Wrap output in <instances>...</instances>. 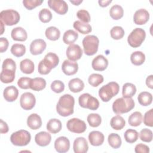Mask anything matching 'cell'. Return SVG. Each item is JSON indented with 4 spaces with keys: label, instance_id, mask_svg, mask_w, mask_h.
<instances>
[{
    "label": "cell",
    "instance_id": "1",
    "mask_svg": "<svg viewBox=\"0 0 153 153\" xmlns=\"http://www.w3.org/2000/svg\"><path fill=\"white\" fill-rule=\"evenodd\" d=\"M74 97L69 94H65L59 98L56 105V111L60 116H69L74 113Z\"/></svg>",
    "mask_w": 153,
    "mask_h": 153
},
{
    "label": "cell",
    "instance_id": "2",
    "mask_svg": "<svg viewBox=\"0 0 153 153\" xmlns=\"http://www.w3.org/2000/svg\"><path fill=\"white\" fill-rule=\"evenodd\" d=\"M59 63L58 56L52 52L48 53L41 60L38 66V72L41 75H47L53 68H56Z\"/></svg>",
    "mask_w": 153,
    "mask_h": 153
},
{
    "label": "cell",
    "instance_id": "3",
    "mask_svg": "<svg viewBox=\"0 0 153 153\" xmlns=\"http://www.w3.org/2000/svg\"><path fill=\"white\" fill-rule=\"evenodd\" d=\"M134 107V102L131 97H120L112 103L113 112L117 114L127 113Z\"/></svg>",
    "mask_w": 153,
    "mask_h": 153
},
{
    "label": "cell",
    "instance_id": "4",
    "mask_svg": "<svg viewBox=\"0 0 153 153\" xmlns=\"http://www.w3.org/2000/svg\"><path fill=\"white\" fill-rule=\"evenodd\" d=\"M120 91L119 84L116 82H109L102 86L99 90V96L104 102H109Z\"/></svg>",
    "mask_w": 153,
    "mask_h": 153
},
{
    "label": "cell",
    "instance_id": "5",
    "mask_svg": "<svg viewBox=\"0 0 153 153\" xmlns=\"http://www.w3.org/2000/svg\"><path fill=\"white\" fill-rule=\"evenodd\" d=\"M84 53L87 56L95 54L99 48V39L95 35H87L82 40Z\"/></svg>",
    "mask_w": 153,
    "mask_h": 153
},
{
    "label": "cell",
    "instance_id": "6",
    "mask_svg": "<svg viewBox=\"0 0 153 153\" xmlns=\"http://www.w3.org/2000/svg\"><path fill=\"white\" fill-rule=\"evenodd\" d=\"M30 133L25 130H18L13 133L10 136V141L15 146H26L30 142Z\"/></svg>",
    "mask_w": 153,
    "mask_h": 153
},
{
    "label": "cell",
    "instance_id": "7",
    "mask_svg": "<svg viewBox=\"0 0 153 153\" xmlns=\"http://www.w3.org/2000/svg\"><path fill=\"white\" fill-rule=\"evenodd\" d=\"M146 38V32L142 28L136 27L129 34L127 38V42L130 46L133 48L140 47Z\"/></svg>",
    "mask_w": 153,
    "mask_h": 153
},
{
    "label": "cell",
    "instance_id": "8",
    "mask_svg": "<svg viewBox=\"0 0 153 153\" xmlns=\"http://www.w3.org/2000/svg\"><path fill=\"white\" fill-rule=\"evenodd\" d=\"M0 19L5 25L13 26L20 21V16L17 11L10 9L2 11L0 13Z\"/></svg>",
    "mask_w": 153,
    "mask_h": 153
},
{
    "label": "cell",
    "instance_id": "9",
    "mask_svg": "<svg viewBox=\"0 0 153 153\" xmlns=\"http://www.w3.org/2000/svg\"><path fill=\"white\" fill-rule=\"evenodd\" d=\"M79 105L83 108L90 110H96L99 107V102L97 98L89 93H83L78 98Z\"/></svg>",
    "mask_w": 153,
    "mask_h": 153
},
{
    "label": "cell",
    "instance_id": "10",
    "mask_svg": "<svg viewBox=\"0 0 153 153\" xmlns=\"http://www.w3.org/2000/svg\"><path fill=\"white\" fill-rule=\"evenodd\" d=\"M66 127L69 131L74 133H82L87 128L85 123L76 118L69 120L66 123Z\"/></svg>",
    "mask_w": 153,
    "mask_h": 153
},
{
    "label": "cell",
    "instance_id": "11",
    "mask_svg": "<svg viewBox=\"0 0 153 153\" xmlns=\"http://www.w3.org/2000/svg\"><path fill=\"white\" fill-rule=\"evenodd\" d=\"M36 99L35 96L30 92L23 93L20 99V105L24 110H30L35 105Z\"/></svg>",
    "mask_w": 153,
    "mask_h": 153
},
{
    "label": "cell",
    "instance_id": "12",
    "mask_svg": "<svg viewBox=\"0 0 153 153\" xmlns=\"http://www.w3.org/2000/svg\"><path fill=\"white\" fill-rule=\"evenodd\" d=\"M47 3L48 7L59 14L64 15L68 11V5L63 0H49Z\"/></svg>",
    "mask_w": 153,
    "mask_h": 153
},
{
    "label": "cell",
    "instance_id": "13",
    "mask_svg": "<svg viewBox=\"0 0 153 153\" xmlns=\"http://www.w3.org/2000/svg\"><path fill=\"white\" fill-rule=\"evenodd\" d=\"M66 55L69 60L75 62L81 59L82 55V50L77 44H71L66 49Z\"/></svg>",
    "mask_w": 153,
    "mask_h": 153
},
{
    "label": "cell",
    "instance_id": "14",
    "mask_svg": "<svg viewBox=\"0 0 153 153\" xmlns=\"http://www.w3.org/2000/svg\"><path fill=\"white\" fill-rule=\"evenodd\" d=\"M54 148L59 153L66 152L70 148V141L65 136L57 137L54 142Z\"/></svg>",
    "mask_w": 153,
    "mask_h": 153
},
{
    "label": "cell",
    "instance_id": "15",
    "mask_svg": "<svg viewBox=\"0 0 153 153\" xmlns=\"http://www.w3.org/2000/svg\"><path fill=\"white\" fill-rule=\"evenodd\" d=\"M149 19V12L144 9L140 8L136 11L133 16V21L136 25H143L147 23Z\"/></svg>",
    "mask_w": 153,
    "mask_h": 153
},
{
    "label": "cell",
    "instance_id": "16",
    "mask_svg": "<svg viewBox=\"0 0 153 153\" xmlns=\"http://www.w3.org/2000/svg\"><path fill=\"white\" fill-rule=\"evenodd\" d=\"M47 44L44 40L36 39L32 41L30 45V52L32 55L41 54L46 48Z\"/></svg>",
    "mask_w": 153,
    "mask_h": 153
},
{
    "label": "cell",
    "instance_id": "17",
    "mask_svg": "<svg viewBox=\"0 0 153 153\" xmlns=\"http://www.w3.org/2000/svg\"><path fill=\"white\" fill-rule=\"evenodd\" d=\"M108 66V59L103 55L99 54L93 59L91 63L93 69L96 71H103Z\"/></svg>",
    "mask_w": 153,
    "mask_h": 153
},
{
    "label": "cell",
    "instance_id": "18",
    "mask_svg": "<svg viewBox=\"0 0 153 153\" xmlns=\"http://www.w3.org/2000/svg\"><path fill=\"white\" fill-rule=\"evenodd\" d=\"M73 149L75 153H85L88 150V145L85 138L78 137L74 142Z\"/></svg>",
    "mask_w": 153,
    "mask_h": 153
},
{
    "label": "cell",
    "instance_id": "19",
    "mask_svg": "<svg viewBox=\"0 0 153 153\" xmlns=\"http://www.w3.org/2000/svg\"><path fill=\"white\" fill-rule=\"evenodd\" d=\"M62 70L66 75H73L77 72L78 70V65L75 62L65 60L62 65Z\"/></svg>",
    "mask_w": 153,
    "mask_h": 153
},
{
    "label": "cell",
    "instance_id": "20",
    "mask_svg": "<svg viewBox=\"0 0 153 153\" xmlns=\"http://www.w3.org/2000/svg\"><path fill=\"white\" fill-rule=\"evenodd\" d=\"M51 140V134L47 131H40L36 134L35 141L40 146H46L48 145Z\"/></svg>",
    "mask_w": 153,
    "mask_h": 153
},
{
    "label": "cell",
    "instance_id": "21",
    "mask_svg": "<svg viewBox=\"0 0 153 153\" xmlns=\"http://www.w3.org/2000/svg\"><path fill=\"white\" fill-rule=\"evenodd\" d=\"M3 96L5 100L8 102L15 101L19 96V90L14 85L7 87L3 92Z\"/></svg>",
    "mask_w": 153,
    "mask_h": 153
},
{
    "label": "cell",
    "instance_id": "22",
    "mask_svg": "<svg viewBox=\"0 0 153 153\" xmlns=\"http://www.w3.org/2000/svg\"><path fill=\"white\" fill-rule=\"evenodd\" d=\"M104 140L103 134L99 131H92L88 134V140L93 146H98L102 145Z\"/></svg>",
    "mask_w": 153,
    "mask_h": 153
},
{
    "label": "cell",
    "instance_id": "23",
    "mask_svg": "<svg viewBox=\"0 0 153 153\" xmlns=\"http://www.w3.org/2000/svg\"><path fill=\"white\" fill-rule=\"evenodd\" d=\"M27 125L32 130H38L42 126L41 117L35 113L30 114L27 117Z\"/></svg>",
    "mask_w": 153,
    "mask_h": 153
},
{
    "label": "cell",
    "instance_id": "24",
    "mask_svg": "<svg viewBox=\"0 0 153 153\" xmlns=\"http://www.w3.org/2000/svg\"><path fill=\"white\" fill-rule=\"evenodd\" d=\"M11 36L13 40L17 41H25L27 38V33L22 27H16L12 29Z\"/></svg>",
    "mask_w": 153,
    "mask_h": 153
},
{
    "label": "cell",
    "instance_id": "25",
    "mask_svg": "<svg viewBox=\"0 0 153 153\" xmlns=\"http://www.w3.org/2000/svg\"><path fill=\"white\" fill-rule=\"evenodd\" d=\"M16 71L11 69H2L1 72V81L2 82L8 84L12 82L15 79Z\"/></svg>",
    "mask_w": 153,
    "mask_h": 153
},
{
    "label": "cell",
    "instance_id": "26",
    "mask_svg": "<svg viewBox=\"0 0 153 153\" xmlns=\"http://www.w3.org/2000/svg\"><path fill=\"white\" fill-rule=\"evenodd\" d=\"M69 90L73 93H79L84 88V82L78 78L71 79L68 83Z\"/></svg>",
    "mask_w": 153,
    "mask_h": 153
},
{
    "label": "cell",
    "instance_id": "27",
    "mask_svg": "<svg viewBox=\"0 0 153 153\" xmlns=\"http://www.w3.org/2000/svg\"><path fill=\"white\" fill-rule=\"evenodd\" d=\"M62 127L61 121L56 118L50 119L47 124V130L51 133L56 134L59 133Z\"/></svg>",
    "mask_w": 153,
    "mask_h": 153
},
{
    "label": "cell",
    "instance_id": "28",
    "mask_svg": "<svg viewBox=\"0 0 153 153\" xmlns=\"http://www.w3.org/2000/svg\"><path fill=\"white\" fill-rule=\"evenodd\" d=\"M46 87V81L43 78L36 77L32 78L30 82V88L32 90L39 91L44 89Z\"/></svg>",
    "mask_w": 153,
    "mask_h": 153
},
{
    "label": "cell",
    "instance_id": "29",
    "mask_svg": "<svg viewBox=\"0 0 153 153\" xmlns=\"http://www.w3.org/2000/svg\"><path fill=\"white\" fill-rule=\"evenodd\" d=\"M20 69L23 73L26 74H30L34 71L35 65L31 60L25 59L20 62Z\"/></svg>",
    "mask_w": 153,
    "mask_h": 153
},
{
    "label": "cell",
    "instance_id": "30",
    "mask_svg": "<svg viewBox=\"0 0 153 153\" xmlns=\"http://www.w3.org/2000/svg\"><path fill=\"white\" fill-rule=\"evenodd\" d=\"M110 125L113 129L120 130L124 127L126 125V121L123 117L118 114L111 118L110 121Z\"/></svg>",
    "mask_w": 153,
    "mask_h": 153
},
{
    "label": "cell",
    "instance_id": "31",
    "mask_svg": "<svg viewBox=\"0 0 153 153\" xmlns=\"http://www.w3.org/2000/svg\"><path fill=\"white\" fill-rule=\"evenodd\" d=\"M73 27L82 34L89 33L92 30L91 26L90 24L83 23L79 20L75 21L73 24Z\"/></svg>",
    "mask_w": 153,
    "mask_h": 153
},
{
    "label": "cell",
    "instance_id": "32",
    "mask_svg": "<svg viewBox=\"0 0 153 153\" xmlns=\"http://www.w3.org/2000/svg\"><path fill=\"white\" fill-rule=\"evenodd\" d=\"M137 100L140 105L144 106L150 105L152 102V96L148 91H142L137 96Z\"/></svg>",
    "mask_w": 153,
    "mask_h": 153
},
{
    "label": "cell",
    "instance_id": "33",
    "mask_svg": "<svg viewBox=\"0 0 153 153\" xmlns=\"http://www.w3.org/2000/svg\"><path fill=\"white\" fill-rule=\"evenodd\" d=\"M130 60L133 65L140 66L145 61V55L140 51H136L131 53L130 56Z\"/></svg>",
    "mask_w": 153,
    "mask_h": 153
},
{
    "label": "cell",
    "instance_id": "34",
    "mask_svg": "<svg viewBox=\"0 0 153 153\" xmlns=\"http://www.w3.org/2000/svg\"><path fill=\"white\" fill-rule=\"evenodd\" d=\"M78 38V33L74 30H66L63 36V41L66 44H72Z\"/></svg>",
    "mask_w": 153,
    "mask_h": 153
},
{
    "label": "cell",
    "instance_id": "35",
    "mask_svg": "<svg viewBox=\"0 0 153 153\" xmlns=\"http://www.w3.org/2000/svg\"><path fill=\"white\" fill-rule=\"evenodd\" d=\"M109 13L110 16L112 19L117 20L123 17L124 10L121 5L115 4L111 7Z\"/></svg>",
    "mask_w": 153,
    "mask_h": 153
},
{
    "label": "cell",
    "instance_id": "36",
    "mask_svg": "<svg viewBox=\"0 0 153 153\" xmlns=\"http://www.w3.org/2000/svg\"><path fill=\"white\" fill-rule=\"evenodd\" d=\"M136 93V86L130 82H126L123 86L122 94L124 97H132Z\"/></svg>",
    "mask_w": 153,
    "mask_h": 153
},
{
    "label": "cell",
    "instance_id": "37",
    "mask_svg": "<svg viewBox=\"0 0 153 153\" xmlns=\"http://www.w3.org/2000/svg\"><path fill=\"white\" fill-rule=\"evenodd\" d=\"M143 120V116L141 112L136 111L133 112L128 118V124L133 127H137L141 124Z\"/></svg>",
    "mask_w": 153,
    "mask_h": 153
},
{
    "label": "cell",
    "instance_id": "38",
    "mask_svg": "<svg viewBox=\"0 0 153 153\" xmlns=\"http://www.w3.org/2000/svg\"><path fill=\"white\" fill-rule=\"evenodd\" d=\"M45 36L51 41H56L60 36V32L58 28L54 26H50L46 29L45 32Z\"/></svg>",
    "mask_w": 153,
    "mask_h": 153
},
{
    "label": "cell",
    "instance_id": "39",
    "mask_svg": "<svg viewBox=\"0 0 153 153\" xmlns=\"http://www.w3.org/2000/svg\"><path fill=\"white\" fill-rule=\"evenodd\" d=\"M108 141L109 145L114 149L119 148L122 143V140L120 135L114 133L109 134Z\"/></svg>",
    "mask_w": 153,
    "mask_h": 153
},
{
    "label": "cell",
    "instance_id": "40",
    "mask_svg": "<svg viewBox=\"0 0 153 153\" xmlns=\"http://www.w3.org/2000/svg\"><path fill=\"white\" fill-rule=\"evenodd\" d=\"M87 120L90 126L92 127H97L102 123V118L100 115L95 113H92L88 115Z\"/></svg>",
    "mask_w": 153,
    "mask_h": 153
},
{
    "label": "cell",
    "instance_id": "41",
    "mask_svg": "<svg viewBox=\"0 0 153 153\" xmlns=\"http://www.w3.org/2000/svg\"><path fill=\"white\" fill-rule=\"evenodd\" d=\"M124 137L125 139V140L129 143H133L137 141L139 137V133L138 132L134 129H127L124 134Z\"/></svg>",
    "mask_w": 153,
    "mask_h": 153
},
{
    "label": "cell",
    "instance_id": "42",
    "mask_svg": "<svg viewBox=\"0 0 153 153\" xmlns=\"http://www.w3.org/2000/svg\"><path fill=\"white\" fill-rule=\"evenodd\" d=\"M11 53L16 57L23 56L26 53V47L23 44H14L11 47Z\"/></svg>",
    "mask_w": 153,
    "mask_h": 153
},
{
    "label": "cell",
    "instance_id": "43",
    "mask_svg": "<svg viewBox=\"0 0 153 153\" xmlns=\"http://www.w3.org/2000/svg\"><path fill=\"white\" fill-rule=\"evenodd\" d=\"M103 76L99 74H92L88 78L89 84L93 87H96L103 82Z\"/></svg>",
    "mask_w": 153,
    "mask_h": 153
},
{
    "label": "cell",
    "instance_id": "44",
    "mask_svg": "<svg viewBox=\"0 0 153 153\" xmlns=\"http://www.w3.org/2000/svg\"><path fill=\"white\" fill-rule=\"evenodd\" d=\"M125 32L124 29L119 26H114L110 30V35L112 38L114 39L118 40L123 38Z\"/></svg>",
    "mask_w": 153,
    "mask_h": 153
},
{
    "label": "cell",
    "instance_id": "45",
    "mask_svg": "<svg viewBox=\"0 0 153 153\" xmlns=\"http://www.w3.org/2000/svg\"><path fill=\"white\" fill-rule=\"evenodd\" d=\"M39 19L42 23H48L52 19V13L47 8H42L39 13Z\"/></svg>",
    "mask_w": 153,
    "mask_h": 153
},
{
    "label": "cell",
    "instance_id": "46",
    "mask_svg": "<svg viewBox=\"0 0 153 153\" xmlns=\"http://www.w3.org/2000/svg\"><path fill=\"white\" fill-rule=\"evenodd\" d=\"M139 137L142 141L145 142H151L152 140V131L148 128H143L141 130L139 133Z\"/></svg>",
    "mask_w": 153,
    "mask_h": 153
},
{
    "label": "cell",
    "instance_id": "47",
    "mask_svg": "<svg viewBox=\"0 0 153 153\" xmlns=\"http://www.w3.org/2000/svg\"><path fill=\"white\" fill-rule=\"evenodd\" d=\"M51 89L56 93H60L65 90L64 83L60 80H54L51 84Z\"/></svg>",
    "mask_w": 153,
    "mask_h": 153
},
{
    "label": "cell",
    "instance_id": "48",
    "mask_svg": "<svg viewBox=\"0 0 153 153\" xmlns=\"http://www.w3.org/2000/svg\"><path fill=\"white\" fill-rule=\"evenodd\" d=\"M42 2H43L42 0H23V4L24 7L29 10H31L36 8V7L39 6L40 5H41Z\"/></svg>",
    "mask_w": 153,
    "mask_h": 153
},
{
    "label": "cell",
    "instance_id": "49",
    "mask_svg": "<svg viewBox=\"0 0 153 153\" xmlns=\"http://www.w3.org/2000/svg\"><path fill=\"white\" fill-rule=\"evenodd\" d=\"M77 17L83 23H88L90 22V16L88 11L85 10H79L76 13Z\"/></svg>",
    "mask_w": 153,
    "mask_h": 153
},
{
    "label": "cell",
    "instance_id": "50",
    "mask_svg": "<svg viewBox=\"0 0 153 153\" xmlns=\"http://www.w3.org/2000/svg\"><path fill=\"white\" fill-rule=\"evenodd\" d=\"M143 123L146 126L153 127V109L145 112L143 117Z\"/></svg>",
    "mask_w": 153,
    "mask_h": 153
},
{
    "label": "cell",
    "instance_id": "51",
    "mask_svg": "<svg viewBox=\"0 0 153 153\" xmlns=\"http://www.w3.org/2000/svg\"><path fill=\"white\" fill-rule=\"evenodd\" d=\"M31 79L32 78L29 77H21L17 81V85L22 89L30 88V82Z\"/></svg>",
    "mask_w": 153,
    "mask_h": 153
},
{
    "label": "cell",
    "instance_id": "52",
    "mask_svg": "<svg viewBox=\"0 0 153 153\" xmlns=\"http://www.w3.org/2000/svg\"><path fill=\"white\" fill-rule=\"evenodd\" d=\"M2 69H11L16 71V62L10 58L6 59L4 60L2 65Z\"/></svg>",
    "mask_w": 153,
    "mask_h": 153
},
{
    "label": "cell",
    "instance_id": "53",
    "mask_svg": "<svg viewBox=\"0 0 153 153\" xmlns=\"http://www.w3.org/2000/svg\"><path fill=\"white\" fill-rule=\"evenodd\" d=\"M134 151L136 153H149V148L146 145L143 143H139L136 145Z\"/></svg>",
    "mask_w": 153,
    "mask_h": 153
},
{
    "label": "cell",
    "instance_id": "54",
    "mask_svg": "<svg viewBox=\"0 0 153 153\" xmlns=\"http://www.w3.org/2000/svg\"><path fill=\"white\" fill-rule=\"evenodd\" d=\"M9 42L8 39L6 38L1 37L0 38V52H5L8 47Z\"/></svg>",
    "mask_w": 153,
    "mask_h": 153
},
{
    "label": "cell",
    "instance_id": "55",
    "mask_svg": "<svg viewBox=\"0 0 153 153\" xmlns=\"http://www.w3.org/2000/svg\"><path fill=\"white\" fill-rule=\"evenodd\" d=\"M9 130L8 126L5 121H4L2 119L0 120V133L1 134L7 133Z\"/></svg>",
    "mask_w": 153,
    "mask_h": 153
},
{
    "label": "cell",
    "instance_id": "56",
    "mask_svg": "<svg viewBox=\"0 0 153 153\" xmlns=\"http://www.w3.org/2000/svg\"><path fill=\"white\" fill-rule=\"evenodd\" d=\"M146 85L151 89L153 88V75H150L146 79Z\"/></svg>",
    "mask_w": 153,
    "mask_h": 153
},
{
    "label": "cell",
    "instance_id": "57",
    "mask_svg": "<svg viewBox=\"0 0 153 153\" xmlns=\"http://www.w3.org/2000/svg\"><path fill=\"white\" fill-rule=\"evenodd\" d=\"M112 2L111 0H99L98 3L99 5L102 7H105L108 6Z\"/></svg>",
    "mask_w": 153,
    "mask_h": 153
},
{
    "label": "cell",
    "instance_id": "58",
    "mask_svg": "<svg viewBox=\"0 0 153 153\" xmlns=\"http://www.w3.org/2000/svg\"><path fill=\"white\" fill-rule=\"evenodd\" d=\"M70 2H71L72 4H73L75 5H79L82 2V0H74V1H71L70 0Z\"/></svg>",
    "mask_w": 153,
    "mask_h": 153
},
{
    "label": "cell",
    "instance_id": "59",
    "mask_svg": "<svg viewBox=\"0 0 153 153\" xmlns=\"http://www.w3.org/2000/svg\"><path fill=\"white\" fill-rule=\"evenodd\" d=\"M4 25H5L1 21V32L0 35H2L4 33Z\"/></svg>",
    "mask_w": 153,
    "mask_h": 153
}]
</instances>
